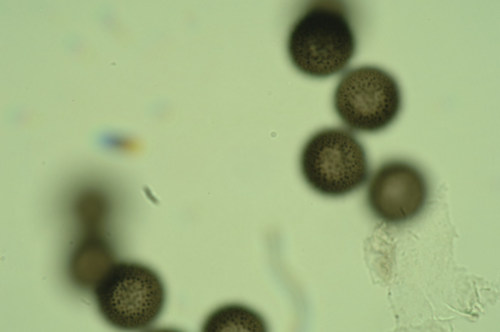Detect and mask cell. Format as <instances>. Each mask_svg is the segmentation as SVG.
Segmentation results:
<instances>
[{"mask_svg": "<svg viewBox=\"0 0 500 332\" xmlns=\"http://www.w3.org/2000/svg\"><path fill=\"white\" fill-rule=\"evenodd\" d=\"M355 49L348 10L337 0L311 2L293 23L287 40L293 65L313 78H326L341 72Z\"/></svg>", "mask_w": 500, "mask_h": 332, "instance_id": "cell-1", "label": "cell"}, {"mask_svg": "<svg viewBox=\"0 0 500 332\" xmlns=\"http://www.w3.org/2000/svg\"><path fill=\"white\" fill-rule=\"evenodd\" d=\"M94 294L104 320L124 330L149 327L161 315L166 301L158 273L146 265L128 260L108 265L97 280Z\"/></svg>", "mask_w": 500, "mask_h": 332, "instance_id": "cell-2", "label": "cell"}, {"mask_svg": "<svg viewBox=\"0 0 500 332\" xmlns=\"http://www.w3.org/2000/svg\"><path fill=\"white\" fill-rule=\"evenodd\" d=\"M299 165L307 184L331 197L360 188L370 170L361 142L351 130L340 127L323 128L311 135L301 149Z\"/></svg>", "mask_w": 500, "mask_h": 332, "instance_id": "cell-3", "label": "cell"}, {"mask_svg": "<svg viewBox=\"0 0 500 332\" xmlns=\"http://www.w3.org/2000/svg\"><path fill=\"white\" fill-rule=\"evenodd\" d=\"M333 106L341 122L351 131L375 133L396 120L402 106L399 85L390 73L365 65L345 73L334 91Z\"/></svg>", "mask_w": 500, "mask_h": 332, "instance_id": "cell-4", "label": "cell"}, {"mask_svg": "<svg viewBox=\"0 0 500 332\" xmlns=\"http://www.w3.org/2000/svg\"><path fill=\"white\" fill-rule=\"evenodd\" d=\"M428 196L422 171L406 161H387L373 173L366 191L367 206L377 219L389 223L410 220L421 212Z\"/></svg>", "mask_w": 500, "mask_h": 332, "instance_id": "cell-5", "label": "cell"}, {"mask_svg": "<svg viewBox=\"0 0 500 332\" xmlns=\"http://www.w3.org/2000/svg\"><path fill=\"white\" fill-rule=\"evenodd\" d=\"M202 330L206 332H265L268 325L256 311L243 304L229 303L212 311L206 318Z\"/></svg>", "mask_w": 500, "mask_h": 332, "instance_id": "cell-6", "label": "cell"}, {"mask_svg": "<svg viewBox=\"0 0 500 332\" xmlns=\"http://www.w3.org/2000/svg\"><path fill=\"white\" fill-rule=\"evenodd\" d=\"M107 145L120 151L133 152L139 149L140 143L134 138L120 134H111L104 138Z\"/></svg>", "mask_w": 500, "mask_h": 332, "instance_id": "cell-7", "label": "cell"}]
</instances>
